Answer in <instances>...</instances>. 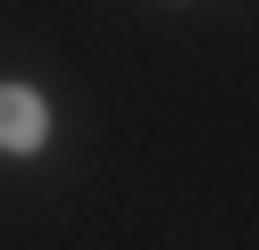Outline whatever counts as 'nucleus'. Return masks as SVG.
<instances>
[{
  "label": "nucleus",
  "instance_id": "obj_1",
  "mask_svg": "<svg viewBox=\"0 0 259 250\" xmlns=\"http://www.w3.org/2000/svg\"><path fill=\"white\" fill-rule=\"evenodd\" d=\"M51 142V100L34 92V83H0V150H42Z\"/></svg>",
  "mask_w": 259,
  "mask_h": 250
}]
</instances>
